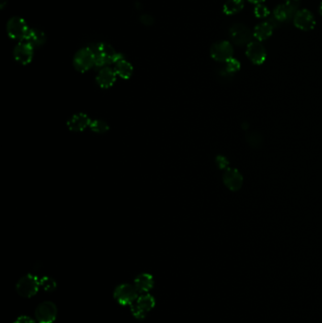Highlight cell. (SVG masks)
Here are the masks:
<instances>
[{"instance_id":"6da1fadb","label":"cell","mask_w":322,"mask_h":323,"mask_svg":"<svg viewBox=\"0 0 322 323\" xmlns=\"http://www.w3.org/2000/svg\"><path fill=\"white\" fill-rule=\"evenodd\" d=\"M92 49L95 57V66L101 68L108 65H114L118 60L122 58V55L116 52L113 46L105 43H99L92 46Z\"/></svg>"},{"instance_id":"7a4b0ae2","label":"cell","mask_w":322,"mask_h":323,"mask_svg":"<svg viewBox=\"0 0 322 323\" xmlns=\"http://www.w3.org/2000/svg\"><path fill=\"white\" fill-rule=\"evenodd\" d=\"M15 288L21 297H34L40 288V280L35 275L27 274L17 282Z\"/></svg>"},{"instance_id":"3957f363","label":"cell","mask_w":322,"mask_h":323,"mask_svg":"<svg viewBox=\"0 0 322 323\" xmlns=\"http://www.w3.org/2000/svg\"><path fill=\"white\" fill-rule=\"evenodd\" d=\"M229 35L232 42L236 46H248L251 41H253V32L242 23H237L231 26Z\"/></svg>"},{"instance_id":"277c9868","label":"cell","mask_w":322,"mask_h":323,"mask_svg":"<svg viewBox=\"0 0 322 323\" xmlns=\"http://www.w3.org/2000/svg\"><path fill=\"white\" fill-rule=\"evenodd\" d=\"M73 65L79 72H86L93 66H95V57L92 47L81 48L76 53Z\"/></svg>"},{"instance_id":"5b68a950","label":"cell","mask_w":322,"mask_h":323,"mask_svg":"<svg viewBox=\"0 0 322 323\" xmlns=\"http://www.w3.org/2000/svg\"><path fill=\"white\" fill-rule=\"evenodd\" d=\"M30 28L28 27L25 20L20 17H12L8 21L7 33L12 39L17 40L19 42L25 41Z\"/></svg>"},{"instance_id":"8992f818","label":"cell","mask_w":322,"mask_h":323,"mask_svg":"<svg viewBox=\"0 0 322 323\" xmlns=\"http://www.w3.org/2000/svg\"><path fill=\"white\" fill-rule=\"evenodd\" d=\"M114 297L118 304L126 306L134 304L139 296L135 285L122 284L114 289Z\"/></svg>"},{"instance_id":"52a82bcc","label":"cell","mask_w":322,"mask_h":323,"mask_svg":"<svg viewBox=\"0 0 322 323\" xmlns=\"http://www.w3.org/2000/svg\"><path fill=\"white\" fill-rule=\"evenodd\" d=\"M234 46L228 41L216 42L210 49L211 57L219 63H226L234 58Z\"/></svg>"},{"instance_id":"ba28073f","label":"cell","mask_w":322,"mask_h":323,"mask_svg":"<svg viewBox=\"0 0 322 323\" xmlns=\"http://www.w3.org/2000/svg\"><path fill=\"white\" fill-rule=\"evenodd\" d=\"M57 313V306L52 302H43L35 310V318L38 323H53Z\"/></svg>"},{"instance_id":"9c48e42d","label":"cell","mask_w":322,"mask_h":323,"mask_svg":"<svg viewBox=\"0 0 322 323\" xmlns=\"http://www.w3.org/2000/svg\"><path fill=\"white\" fill-rule=\"evenodd\" d=\"M246 55L253 65L261 66L267 59V50L263 46L262 42L255 40L251 41L247 46Z\"/></svg>"},{"instance_id":"30bf717a","label":"cell","mask_w":322,"mask_h":323,"mask_svg":"<svg viewBox=\"0 0 322 323\" xmlns=\"http://www.w3.org/2000/svg\"><path fill=\"white\" fill-rule=\"evenodd\" d=\"M294 26L302 32H310L315 26V19L309 10L302 9L299 10L293 18Z\"/></svg>"},{"instance_id":"8fae6325","label":"cell","mask_w":322,"mask_h":323,"mask_svg":"<svg viewBox=\"0 0 322 323\" xmlns=\"http://www.w3.org/2000/svg\"><path fill=\"white\" fill-rule=\"evenodd\" d=\"M34 47L27 42H19L14 49V57L21 65H27L34 59Z\"/></svg>"},{"instance_id":"7c38bea8","label":"cell","mask_w":322,"mask_h":323,"mask_svg":"<svg viewBox=\"0 0 322 323\" xmlns=\"http://www.w3.org/2000/svg\"><path fill=\"white\" fill-rule=\"evenodd\" d=\"M223 182L231 191H238L243 185L244 179L241 173L235 168L229 167L223 174Z\"/></svg>"},{"instance_id":"4fadbf2b","label":"cell","mask_w":322,"mask_h":323,"mask_svg":"<svg viewBox=\"0 0 322 323\" xmlns=\"http://www.w3.org/2000/svg\"><path fill=\"white\" fill-rule=\"evenodd\" d=\"M299 11V7L289 4H280L273 10L272 16L275 18L280 24L287 22L289 20H293L296 13Z\"/></svg>"},{"instance_id":"5bb4252c","label":"cell","mask_w":322,"mask_h":323,"mask_svg":"<svg viewBox=\"0 0 322 323\" xmlns=\"http://www.w3.org/2000/svg\"><path fill=\"white\" fill-rule=\"evenodd\" d=\"M116 73L114 71V68L111 67H102L101 70L96 75V82L101 86V88L107 89L114 85L115 80H116Z\"/></svg>"},{"instance_id":"9a60e30c","label":"cell","mask_w":322,"mask_h":323,"mask_svg":"<svg viewBox=\"0 0 322 323\" xmlns=\"http://www.w3.org/2000/svg\"><path fill=\"white\" fill-rule=\"evenodd\" d=\"M91 119L85 113L75 114L68 120V129L72 132H82L91 124Z\"/></svg>"},{"instance_id":"2e32d148","label":"cell","mask_w":322,"mask_h":323,"mask_svg":"<svg viewBox=\"0 0 322 323\" xmlns=\"http://www.w3.org/2000/svg\"><path fill=\"white\" fill-rule=\"evenodd\" d=\"M154 285L153 276L148 273H142L135 278V286L140 293H148Z\"/></svg>"},{"instance_id":"e0dca14e","label":"cell","mask_w":322,"mask_h":323,"mask_svg":"<svg viewBox=\"0 0 322 323\" xmlns=\"http://www.w3.org/2000/svg\"><path fill=\"white\" fill-rule=\"evenodd\" d=\"M274 27L269 22H262L256 25L253 30V37L259 42L269 39L273 34Z\"/></svg>"},{"instance_id":"ac0fdd59","label":"cell","mask_w":322,"mask_h":323,"mask_svg":"<svg viewBox=\"0 0 322 323\" xmlns=\"http://www.w3.org/2000/svg\"><path fill=\"white\" fill-rule=\"evenodd\" d=\"M114 66V71L116 73V75L122 79H130L134 73V67L132 66V64L127 62V60L124 59L123 57L118 60Z\"/></svg>"},{"instance_id":"d6986e66","label":"cell","mask_w":322,"mask_h":323,"mask_svg":"<svg viewBox=\"0 0 322 323\" xmlns=\"http://www.w3.org/2000/svg\"><path fill=\"white\" fill-rule=\"evenodd\" d=\"M134 304H136L142 311L148 314L149 311L152 310L155 306V299L148 293H143L141 296L137 298Z\"/></svg>"},{"instance_id":"ffe728a7","label":"cell","mask_w":322,"mask_h":323,"mask_svg":"<svg viewBox=\"0 0 322 323\" xmlns=\"http://www.w3.org/2000/svg\"><path fill=\"white\" fill-rule=\"evenodd\" d=\"M25 42H27L28 44H30L35 48V47H38V46H41L45 44L46 35L41 31L35 30V28H30Z\"/></svg>"},{"instance_id":"44dd1931","label":"cell","mask_w":322,"mask_h":323,"mask_svg":"<svg viewBox=\"0 0 322 323\" xmlns=\"http://www.w3.org/2000/svg\"><path fill=\"white\" fill-rule=\"evenodd\" d=\"M244 0H227L223 5V13L226 15H235L244 9Z\"/></svg>"},{"instance_id":"7402d4cb","label":"cell","mask_w":322,"mask_h":323,"mask_svg":"<svg viewBox=\"0 0 322 323\" xmlns=\"http://www.w3.org/2000/svg\"><path fill=\"white\" fill-rule=\"evenodd\" d=\"M240 68H241L240 62L235 58H232V59L229 60L228 62L225 63V67H224L223 71H224L225 75L233 76V75H235V73L238 72L240 70Z\"/></svg>"},{"instance_id":"603a6c76","label":"cell","mask_w":322,"mask_h":323,"mask_svg":"<svg viewBox=\"0 0 322 323\" xmlns=\"http://www.w3.org/2000/svg\"><path fill=\"white\" fill-rule=\"evenodd\" d=\"M89 127L95 133H105L109 131V125L105 121L101 120V119L92 120Z\"/></svg>"},{"instance_id":"cb8c5ba5","label":"cell","mask_w":322,"mask_h":323,"mask_svg":"<svg viewBox=\"0 0 322 323\" xmlns=\"http://www.w3.org/2000/svg\"><path fill=\"white\" fill-rule=\"evenodd\" d=\"M40 286L47 292H53L57 288V283L53 278L45 276L40 279Z\"/></svg>"},{"instance_id":"d4e9b609","label":"cell","mask_w":322,"mask_h":323,"mask_svg":"<svg viewBox=\"0 0 322 323\" xmlns=\"http://www.w3.org/2000/svg\"><path fill=\"white\" fill-rule=\"evenodd\" d=\"M253 13L257 18H266L270 15V12H269L268 7L263 5V4L256 5Z\"/></svg>"},{"instance_id":"484cf974","label":"cell","mask_w":322,"mask_h":323,"mask_svg":"<svg viewBox=\"0 0 322 323\" xmlns=\"http://www.w3.org/2000/svg\"><path fill=\"white\" fill-rule=\"evenodd\" d=\"M131 312L133 314V316L136 318V319H144L145 317H147V313H145L144 311H142L137 305L135 304H133L131 305Z\"/></svg>"},{"instance_id":"4316f807","label":"cell","mask_w":322,"mask_h":323,"mask_svg":"<svg viewBox=\"0 0 322 323\" xmlns=\"http://www.w3.org/2000/svg\"><path fill=\"white\" fill-rule=\"evenodd\" d=\"M215 163L218 166L219 169H228L229 168V161L228 159L226 158L225 156H222V155H218L216 158H215Z\"/></svg>"},{"instance_id":"83f0119b","label":"cell","mask_w":322,"mask_h":323,"mask_svg":"<svg viewBox=\"0 0 322 323\" xmlns=\"http://www.w3.org/2000/svg\"><path fill=\"white\" fill-rule=\"evenodd\" d=\"M153 17L149 14H142L140 17V22L145 26H150L153 24Z\"/></svg>"},{"instance_id":"f1b7e54d","label":"cell","mask_w":322,"mask_h":323,"mask_svg":"<svg viewBox=\"0 0 322 323\" xmlns=\"http://www.w3.org/2000/svg\"><path fill=\"white\" fill-rule=\"evenodd\" d=\"M14 323H36L31 317L27 316H21L16 318V320Z\"/></svg>"},{"instance_id":"f546056e","label":"cell","mask_w":322,"mask_h":323,"mask_svg":"<svg viewBox=\"0 0 322 323\" xmlns=\"http://www.w3.org/2000/svg\"><path fill=\"white\" fill-rule=\"evenodd\" d=\"M300 2L301 0H285V3L289 4V5H294V6H298L300 5Z\"/></svg>"},{"instance_id":"4dcf8cb0","label":"cell","mask_w":322,"mask_h":323,"mask_svg":"<svg viewBox=\"0 0 322 323\" xmlns=\"http://www.w3.org/2000/svg\"><path fill=\"white\" fill-rule=\"evenodd\" d=\"M248 1L250 2V3H252V4L258 5V4H263L266 0H248Z\"/></svg>"},{"instance_id":"1f68e13d","label":"cell","mask_w":322,"mask_h":323,"mask_svg":"<svg viewBox=\"0 0 322 323\" xmlns=\"http://www.w3.org/2000/svg\"><path fill=\"white\" fill-rule=\"evenodd\" d=\"M8 0H0V6L1 8H4L5 5L7 4Z\"/></svg>"},{"instance_id":"d6a6232c","label":"cell","mask_w":322,"mask_h":323,"mask_svg":"<svg viewBox=\"0 0 322 323\" xmlns=\"http://www.w3.org/2000/svg\"><path fill=\"white\" fill-rule=\"evenodd\" d=\"M318 12L322 15V1L320 2V4H319V8H318Z\"/></svg>"}]
</instances>
